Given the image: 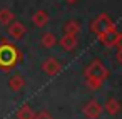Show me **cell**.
Wrapping results in <instances>:
<instances>
[{
  "mask_svg": "<svg viewBox=\"0 0 122 119\" xmlns=\"http://www.w3.org/2000/svg\"><path fill=\"white\" fill-rule=\"evenodd\" d=\"M19 60H20V52L17 50V47L7 40H2V44H0V69L10 70L15 67Z\"/></svg>",
  "mask_w": 122,
  "mask_h": 119,
  "instance_id": "cell-1",
  "label": "cell"
},
{
  "mask_svg": "<svg viewBox=\"0 0 122 119\" xmlns=\"http://www.w3.org/2000/svg\"><path fill=\"white\" fill-rule=\"evenodd\" d=\"M90 30H92L95 35H100V34H104V32H117L114 20H112L107 14H100V15L90 24Z\"/></svg>",
  "mask_w": 122,
  "mask_h": 119,
  "instance_id": "cell-2",
  "label": "cell"
},
{
  "mask_svg": "<svg viewBox=\"0 0 122 119\" xmlns=\"http://www.w3.org/2000/svg\"><path fill=\"white\" fill-rule=\"evenodd\" d=\"M84 74H85V79L90 77V79H97V81H102V82L109 77V70H107V67L100 60H92L85 67V72Z\"/></svg>",
  "mask_w": 122,
  "mask_h": 119,
  "instance_id": "cell-3",
  "label": "cell"
},
{
  "mask_svg": "<svg viewBox=\"0 0 122 119\" xmlns=\"http://www.w3.org/2000/svg\"><path fill=\"white\" fill-rule=\"evenodd\" d=\"M42 70L47 74V76H57L60 70H62V64L55 59V57H49L42 62Z\"/></svg>",
  "mask_w": 122,
  "mask_h": 119,
  "instance_id": "cell-4",
  "label": "cell"
},
{
  "mask_svg": "<svg viewBox=\"0 0 122 119\" xmlns=\"http://www.w3.org/2000/svg\"><path fill=\"white\" fill-rule=\"evenodd\" d=\"M25 34H27V27H25L22 22H19V20H14V22L9 25V35H10L14 40H22V39L25 37Z\"/></svg>",
  "mask_w": 122,
  "mask_h": 119,
  "instance_id": "cell-5",
  "label": "cell"
},
{
  "mask_svg": "<svg viewBox=\"0 0 122 119\" xmlns=\"http://www.w3.org/2000/svg\"><path fill=\"white\" fill-rule=\"evenodd\" d=\"M100 112H102V106H100L97 101H89V102L85 104V107H84V114H85L89 119L99 117Z\"/></svg>",
  "mask_w": 122,
  "mask_h": 119,
  "instance_id": "cell-6",
  "label": "cell"
},
{
  "mask_svg": "<svg viewBox=\"0 0 122 119\" xmlns=\"http://www.w3.org/2000/svg\"><path fill=\"white\" fill-rule=\"evenodd\" d=\"M59 42H60L62 49H64V50H67V52L74 50V49L77 47V44H79L77 35H67V34H64V35H62V39H60Z\"/></svg>",
  "mask_w": 122,
  "mask_h": 119,
  "instance_id": "cell-7",
  "label": "cell"
},
{
  "mask_svg": "<svg viewBox=\"0 0 122 119\" xmlns=\"http://www.w3.org/2000/svg\"><path fill=\"white\" fill-rule=\"evenodd\" d=\"M32 22H34L35 27L42 29V27H45V25L49 24V14H47L45 10H37V12L34 14V17H32Z\"/></svg>",
  "mask_w": 122,
  "mask_h": 119,
  "instance_id": "cell-8",
  "label": "cell"
},
{
  "mask_svg": "<svg viewBox=\"0 0 122 119\" xmlns=\"http://www.w3.org/2000/svg\"><path fill=\"white\" fill-rule=\"evenodd\" d=\"M115 35H117V32H104V34L97 35V39H99V42H100L104 47H114Z\"/></svg>",
  "mask_w": 122,
  "mask_h": 119,
  "instance_id": "cell-9",
  "label": "cell"
},
{
  "mask_svg": "<svg viewBox=\"0 0 122 119\" xmlns=\"http://www.w3.org/2000/svg\"><path fill=\"white\" fill-rule=\"evenodd\" d=\"M9 86H10V89H12V91L19 92V91H22V89H24V86H25V79H24L22 76L15 74V76H12V77H10Z\"/></svg>",
  "mask_w": 122,
  "mask_h": 119,
  "instance_id": "cell-10",
  "label": "cell"
},
{
  "mask_svg": "<svg viewBox=\"0 0 122 119\" xmlns=\"http://www.w3.org/2000/svg\"><path fill=\"white\" fill-rule=\"evenodd\" d=\"M40 44H42V47H45V49H52V47L57 45V37H55L52 32H47V34L42 35Z\"/></svg>",
  "mask_w": 122,
  "mask_h": 119,
  "instance_id": "cell-11",
  "label": "cell"
},
{
  "mask_svg": "<svg viewBox=\"0 0 122 119\" xmlns=\"http://www.w3.org/2000/svg\"><path fill=\"white\" fill-rule=\"evenodd\" d=\"M79 32H80V24L75 20H70L64 25V34H67V35H77Z\"/></svg>",
  "mask_w": 122,
  "mask_h": 119,
  "instance_id": "cell-12",
  "label": "cell"
},
{
  "mask_svg": "<svg viewBox=\"0 0 122 119\" xmlns=\"http://www.w3.org/2000/svg\"><path fill=\"white\" fill-rule=\"evenodd\" d=\"M14 20H15V15L9 9H2V10H0V24H2V25H10Z\"/></svg>",
  "mask_w": 122,
  "mask_h": 119,
  "instance_id": "cell-13",
  "label": "cell"
},
{
  "mask_svg": "<svg viewBox=\"0 0 122 119\" xmlns=\"http://www.w3.org/2000/svg\"><path fill=\"white\" fill-rule=\"evenodd\" d=\"M34 111H32V107L29 106V104H24L22 107H20V111L17 112V117L19 119H34Z\"/></svg>",
  "mask_w": 122,
  "mask_h": 119,
  "instance_id": "cell-14",
  "label": "cell"
},
{
  "mask_svg": "<svg viewBox=\"0 0 122 119\" xmlns=\"http://www.w3.org/2000/svg\"><path fill=\"white\" fill-rule=\"evenodd\" d=\"M105 111L109 112V114H117L119 111H120V102L117 101V99H109L107 102H105Z\"/></svg>",
  "mask_w": 122,
  "mask_h": 119,
  "instance_id": "cell-15",
  "label": "cell"
},
{
  "mask_svg": "<svg viewBox=\"0 0 122 119\" xmlns=\"http://www.w3.org/2000/svg\"><path fill=\"white\" fill-rule=\"evenodd\" d=\"M85 84H87V87H90V89H100L102 87V81H97V79H90V77H87V81H85Z\"/></svg>",
  "mask_w": 122,
  "mask_h": 119,
  "instance_id": "cell-16",
  "label": "cell"
},
{
  "mask_svg": "<svg viewBox=\"0 0 122 119\" xmlns=\"http://www.w3.org/2000/svg\"><path fill=\"white\" fill-rule=\"evenodd\" d=\"M34 119H52V116H50L47 111H40V112H37V114L34 116Z\"/></svg>",
  "mask_w": 122,
  "mask_h": 119,
  "instance_id": "cell-17",
  "label": "cell"
},
{
  "mask_svg": "<svg viewBox=\"0 0 122 119\" xmlns=\"http://www.w3.org/2000/svg\"><path fill=\"white\" fill-rule=\"evenodd\" d=\"M114 47H117V50H119V49H122V34H120V32H117V35H115Z\"/></svg>",
  "mask_w": 122,
  "mask_h": 119,
  "instance_id": "cell-18",
  "label": "cell"
},
{
  "mask_svg": "<svg viewBox=\"0 0 122 119\" xmlns=\"http://www.w3.org/2000/svg\"><path fill=\"white\" fill-rule=\"evenodd\" d=\"M117 62H119V64H122V49H119V50H117Z\"/></svg>",
  "mask_w": 122,
  "mask_h": 119,
  "instance_id": "cell-19",
  "label": "cell"
},
{
  "mask_svg": "<svg viewBox=\"0 0 122 119\" xmlns=\"http://www.w3.org/2000/svg\"><path fill=\"white\" fill-rule=\"evenodd\" d=\"M65 2H69V4H75L77 0H65Z\"/></svg>",
  "mask_w": 122,
  "mask_h": 119,
  "instance_id": "cell-20",
  "label": "cell"
}]
</instances>
